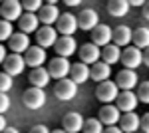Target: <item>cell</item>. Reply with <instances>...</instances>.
<instances>
[{
	"instance_id": "6da1fadb",
	"label": "cell",
	"mask_w": 149,
	"mask_h": 133,
	"mask_svg": "<svg viewBox=\"0 0 149 133\" xmlns=\"http://www.w3.org/2000/svg\"><path fill=\"white\" fill-rule=\"evenodd\" d=\"M117 86H115V81H102V84H97V88H95V97L102 101V103H113L117 100V95H119V91H117Z\"/></svg>"
},
{
	"instance_id": "7a4b0ae2",
	"label": "cell",
	"mask_w": 149,
	"mask_h": 133,
	"mask_svg": "<svg viewBox=\"0 0 149 133\" xmlns=\"http://www.w3.org/2000/svg\"><path fill=\"white\" fill-rule=\"evenodd\" d=\"M22 101H24V105H26L28 109H40V107H44V103H46V93H44V89L30 88V89L24 91Z\"/></svg>"
},
{
	"instance_id": "3957f363",
	"label": "cell",
	"mask_w": 149,
	"mask_h": 133,
	"mask_svg": "<svg viewBox=\"0 0 149 133\" xmlns=\"http://www.w3.org/2000/svg\"><path fill=\"white\" fill-rule=\"evenodd\" d=\"M0 16H2V20L10 24L14 20H20L22 18V4L18 0H4L0 6Z\"/></svg>"
},
{
	"instance_id": "277c9868",
	"label": "cell",
	"mask_w": 149,
	"mask_h": 133,
	"mask_svg": "<svg viewBox=\"0 0 149 133\" xmlns=\"http://www.w3.org/2000/svg\"><path fill=\"white\" fill-rule=\"evenodd\" d=\"M78 16H74L72 12H64L60 14V20L56 22V30L62 36H74V32L78 30Z\"/></svg>"
},
{
	"instance_id": "5b68a950",
	"label": "cell",
	"mask_w": 149,
	"mask_h": 133,
	"mask_svg": "<svg viewBox=\"0 0 149 133\" xmlns=\"http://www.w3.org/2000/svg\"><path fill=\"white\" fill-rule=\"evenodd\" d=\"M54 93H56L58 100L62 101H70L76 97V93H78V84H74L70 78L66 79H60L56 84V88H54Z\"/></svg>"
},
{
	"instance_id": "8992f818",
	"label": "cell",
	"mask_w": 149,
	"mask_h": 133,
	"mask_svg": "<svg viewBox=\"0 0 149 133\" xmlns=\"http://www.w3.org/2000/svg\"><path fill=\"white\" fill-rule=\"evenodd\" d=\"M113 42V30L107 24H100L97 28L92 30V44H95L97 48H105Z\"/></svg>"
},
{
	"instance_id": "52a82bcc",
	"label": "cell",
	"mask_w": 149,
	"mask_h": 133,
	"mask_svg": "<svg viewBox=\"0 0 149 133\" xmlns=\"http://www.w3.org/2000/svg\"><path fill=\"white\" fill-rule=\"evenodd\" d=\"M121 64L125 66V70H135L143 64V52L135 46H127L121 52Z\"/></svg>"
},
{
	"instance_id": "ba28073f",
	"label": "cell",
	"mask_w": 149,
	"mask_h": 133,
	"mask_svg": "<svg viewBox=\"0 0 149 133\" xmlns=\"http://www.w3.org/2000/svg\"><path fill=\"white\" fill-rule=\"evenodd\" d=\"M70 62L66 58H54L52 62H50V66H48V74H50V78L54 79H66L70 74Z\"/></svg>"
},
{
	"instance_id": "9c48e42d",
	"label": "cell",
	"mask_w": 149,
	"mask_h": 133,
	"mask_svg": "<svg viewBox=\"0 0 149 133\" xmlns=\"http://www.w3.org/2000/svg\"><path fill=\"white\" fill-rule=\"evenodd\" d=\"M78 56H80V62L81 64H86V66H93V64H97L100 62V58H102V50L97 48L95 44H84L78 50Z\"/></svg>"
},
{
	"instance_id": "30bf717a",
	"label": "cell",
	"mask_w": 149,
	"mask_h": 133,
	"mask_svg": "<svg viewBox=\"0 0 149 133\" xmlns=\"http://www.w3.org/2000/svg\"><path fill=\"white\" fill-rule=\"evenodd\" d=\"M36 42L40 48H50V46H56L58 42V30L56 28H52V26H42V28H38V32H36Z\"/></svg>"
},
{
	"instance_id": "8fae6325",
	"label": "cell",
	"mask_w": 149,
	"mask_h": 133,
	"mask_svg": "<svg viewBox=\"0 0 149 133\" xmlns=\"http://www.w3.org/2000/svg\"><path fill=\"white\" fill-rule=\"evenodd\" d=\"M38 20L42 24H46V26H52V24H56L60 20V10H58L56 2L54 0H50L48 4H44L40 12H38Z\"/></svg>"
},
{
	"instance_id": "7c38bea8",
	"label": "cell",
	"mask_w": 149,
	"mask_h": 133,
	"mask_svg": "<svg viewBox=\"0 0 149 133\" xmlns=\"http://www.w3.org/2000/svg\"><path fill=\"white\" fill-rule=\"evenodd\" d=\"M54 50H56L58 58H66V60H68L70 56L78 50V44H76L74 36H62V38H58Z\"/></svg>"
},
{
	"instance_id": "4fadbf2b",
	"label": "cell",
	"mask_w": 149,
	"mask_h": 133,
	"mask_svg": "<svg viewBox=\"0 0 149 133\" xmlns=\"http://www.w3.org/2000/svg\"><path fill=\"white\" fill-rule=\"evenodd\" d=\"M24 68H26V60H24L20 54H10L6 60H4V72L8 74V76H20L24 72Z\"/></svg>"
},
{
	"instance_id": "5bb4252c",
	"label": "cell",
	"mask_w": 149,
	"mask_h": 133,
	"mask_svg": "<svg viewBox=\"0 0 149 133\" xmlns=\"http://www.w3.org/2000/svg\"><path fill=\"white\" fill-rule=\"evenodd\" d=\"M78 26H80L81 30H90L92 32L93 28H97L100 26V16H97V12L92 10V8H86V10L80 12V16H78Z\"/></svg>"
},
{
	"instance_id": "9a60e30c",
	"label": "cell",
	"mask_w": 149,
	"mask_h": 133,
	"mask_svg": "<svg viewBox=\"0 0 149 133\" xmlns=\"http://www.w3.org/2000/svg\"><path fill=\"white\" fill-rule=\"evenodd\" d=\"M24 60H26V66H30L32 70L42 68V64L46 62V50L40 46H30V50L24 54Z\"/></svg>"
},
{
	"instance_id": "2e32d148",
	"label": "cell",
	"mask_w": 149,
	"mask_h": 133,
	"mask_svg": "<svg viewBox=\"0 0 149 133\" xmlns=\"http://www.w3.org/2000/svg\"><path fill=\"white\" fill-rule=\"evenodd\" d=\"M84 117H81L80 113H76V111H72V113H66L64 115V119H62V129L66 133H80L84 129Z\"/></svg>"
},
{
	"instance_id": "e0dca14e",
	"label": "cell",
	"mask_w": 149,
	"mask_h": 133,
	"mask_svg": "<svg viewBox=\"0 0 149 133\" xmlns=\"http://www.w3.org/2000/svg\"><path fill=\"white\" fill-rule=\"evenodd\" d=\"M117 109L123 111V113H131V111H135L137 107V95L133 93V91H119V95H117Z\"/></svg>"
},
{
	"instance_id": "ac0fdd59",
	"label": "cell",
	"mask_w": 149,
	"mask_h": 133,
	"mask_svg": "<svg viewBox=\"0 0 149 133\" xmlns=\"http://www.w3.org/2000/svg\"><path fill=\"white\" fill-rule=\"evenodd\" d=\"M115 86L121 89V91H131V89L137 86V74H135L133 70H121V72L117 74Z\"/></svg>"
},
{
	"instance_id": "d6986e66",
	"label": "cell",
	"mask_w": 149,
	"mask_h": 133,
	"mask_svg": "<svg viewBox=\"0 0 149 133\" xmlns=\"http://www.w3.org/2000/svg\"><path fill=\"white\" fill-rule=\"evenodd\" d=\"M8 46H10L12 54H20V56H22V52L26 54V52L30 50V38H28V34L14 32V34H12V38L8 40Z\"/></svg>"
},
{
	"instance_id": "ffe728a7",
	"label": "cell",
	"mask_w": 149,
	"mask_h": 133,
	"mask_svg": "<svg viewBox=\"0 0 149 133\" xmlns=\"http://www.w3.org/2000/svg\"><path fill=\"white\" fill-rule=\"evenodd\" d=\"M97 119L103 125H107V127H113L115 123H119V119H121V111L117 109V105H103L100 109V117Z\"/></svg>"
},
{
	"instance_id": "44dd1931",
	"label": "cell",
	"mask_w": 149,
	"mask_h": 133,
	"mask_svg": "<svg viewBox=\"0 0 149 133\" xmlns=\"http://www.w3.org/2000/svg\"><path fill=\"white\" fill-rule=\"evenodd\" d=\"M119 129L123 133H137L139 125H141V117H139L135 111H131V113H123L121 115V119H119Z\"/></svg>"
},
{
	"instance_id": "7402d4cb",
	"label": "cell",
	"mask_w": 149,
	"mask_h": 133,
	"mask_svg": "<svg viewBox=\"0 0 149 133\" xmlns=\"http://www.w3.org/2000/svg\"><path fill=\"white\" fill-rule=\"evenodd\" d=\"M111 76V66H107L105 62H97V64H93L90 68V78L95 79L97 84H102V81H107Z\"/></svg>"
},
{
	"instance_id": "603a6c76",
	"label": "cell",
	"mask_w": 149,
	"mask_h": 133,
	"mask_svg": "<svg viewBox=\"0 0 149 133\" xmlns=\"http://www.w3.org/2000/svg\"><path fill=\"white\" fill-rule=\"evenodd\" d=\"M70 79L74 81V84H84V81H88L90 79V68L86 66V64H81V62H78V64H72V68H70Z\"/></svg>"
},
{
	"instance_id": "cb8c5ba5",
	"label": "cell",
	"mask_w": 149,
	"mask_h": 133,
	"mask_svg": "<svg viewBox=\"0 0 149 133\" xmlns=\"http://www.w3.org/2000/svg\"><path fill=\"white\" fill-rule=\"evenodd\" d=\"M28 79H30L32 88L42 89V88H46V86H48V81H50V74H48V70H44V68H36V70L30 72Z\"/></svg>"
},
{
	"instance_id": "d4e9b609",
	"label": "cell",
	"mask_w": 149,
	"mask_h": 133,
	"mask_svg": "<svg viewBox=\"0 0 149 133\" xmlns=\"http://www.w3.org/2000/svg\"><path fill=\"white\" fill-rule=\"evenodd\" d=\"M38 16L36 14H30V12H26L22 14V18L18 20V26H20V32L22 34H30V32H38Z\"/></svg>"
},
{
	"instance_id": "484cf974",
	"label": "cell",
	"mask_w": 149,
	"mask_h": 133,
	"mask_svg": "<svg viewBox=\"0 0 149 133\" xmlns=\"http://www.w3.org/2000/svg\"><path fill=\"white\" fill-rule=\"evenodd\" d=\"M131 38H133V30H131L129 26H117L113 30V44L117 46V48L127 46L131 42Z\"/></svg>"
},
{
	"instance_id": "4316f807",
	"label": "cell",
	"mask_w": 149,
	"mask_h": 133,
	"mask_svg": "<svg viewBox=\"0 0 149 133\" xmlns=\"http://www.w3.org/2000/svg\"><path fill=\"white\" fill-rule=\"evenodd\" d=\"M117 60H121V50L115 44H109L105 48H102V62H105L107 66H111V64H117Z\"/></svg>"
},
{
	"instance_id": "83f0119b",
	"label": "cell",
	"mask_w": 149,
	"mask_h": 133,
	"mask_svg": "<svg viewBox=\"0 0 149 133\" xmlns=\"http://www.w3.org/2000/svg\"><path fill=\"white\" fill-rule=\"evenodd\" d=\"M131 40H133V46L139 48L141 52L147 50L149 48V28H143V26H141L137 30H133V38H131Z\"/></svg>"
},
{
	"instance_id": "f1b7e54d",
	"label": "cell",
	"mask_w": 149,
	"mask_h": 133,
	"mask_svg": "<svg viewBox=\"0 0 149 133\" xmlns=\"http://www.w3.org/2000/svg\"><path fill=\"white\" fill-rule=\"evenodd\" d=\"M107 12L111 16H115V18H121V16H125L129 12V2L127 0H111L107 4Z\"/></svg>"
},
{
	"instance_id": "f546056e",
	"label": "cell",
	"mask_w": 149,
	"mask_h": 133,
	"mask_svg": "<svg viewBox=\"0 0 149 133\" xmlns=\"http://www.w3.org/2000/svg\"><path fill=\"white\" fill-rule=\"evenodd\" d=\"M81 131H84V133H103V123L100 121V119H95V117L86 119L84 129H81Z\"/></svg>"
},
{
	"instance_id": "4dcf8cb0",
	"label": "cell",
	"mask_w": 149,
	"mask_h": 133,
	"mask_svg": "<svg viewBox=\"0 0 149 133\" xmlns=\"http://www.w3.org/2000/svg\"><path fill=\"white\" fill-rule=\"evenodd\" d=\"M14 86V79L12 76H8L6 72H0V93H8Z\"/></svg>"
},
{
	"instance_id": "1f68e13d",
	"label": "cell",
	"mask_w": 149,
	"mask_h": 133,
	"mask_svg": "<svg viewBox=\"0 0 149 133\" xmlns=\"http://www.w3.org/2000/svg\"><path fill=\"white\" fill-rule=\"evenodd\" d=\"M14 30H12V24L6 22V20H0V42H4V40H10Z\"/></svg>"
},
{
	"instance_id": "d6a6232c",
	"label": "cell",
	"mask_w": 149,
	"mask_h": 133,
	"mask_svg": "<svg viewBox=\"0 0 149 133\" xmlns=\"http://www.w3.org/2000/svg\"><path fill=\"white\" fill-rule=\"evenodd\" d=\"M137 100L141 103H149V81H141L137 88Z\"/></svg>"
},
{
	"instance_id": "836d02e7",
	"label": "cell",
	"mask_w": 149,
	"mask_h": 133,
	"mask_svg": "<svg viewBox=\"0 0 149 133\" xmlns=\"http://www.w3.org/2000/svg\"><path fill=\"white\" fill-rule=\"evenodd\" d=\"M42 6H44V4H42L40 0H24V2H22V8H24V10H28L30 14H34L36 10L40 12Z\"/></svg>"
},
{
	"instance_id": "e575fe53",
	"label": "cell",
	"mask_w": 149,
	"mask_h": 133,
	"mask_svg": "<svg viewBox=\"0 0 149 133\" xmlns=\"http://www.w3.org/2000/svg\"><path fill=\"white\" fill-rule=\"evenodd\" d=\"M8 107H10V97L6 93H0V115L4 111H8Z\"/></svg>"
},
{
	"instance_id": "d590c367",
	"label": "cell",
	"mask_w": 149,
	"mask_h": 133,
	"mask_svg": "<svg viewBox=\"0 0 149 133\" xmlns=\"http://www.w3.org/2000/svg\"><path fill=\"white\" fill-rule=\"evenodd\" d=\"M139 129H143V133H149V113H145V115L141 117V125H139Z\"/></svg>"
},
{
	"instance_id": "8d00e7d4",
	"label": "cell",
	"mask_w": 149,
	"mask_h": 133,
	"mask_svg": "<svg viewBox=\"0 0 149 133\" xmlns=\"http://www.w3.org/2000/svg\"><path fill=\"white\" fill-rule=\"evenodd\" d=\"M30 133H52V131L48 129L46 125H34V127L30 129Z\"/></svg>"
},
{
	"instance_id": "74e56055",
	"label": "cell",
	"mask_w": 149,
	"mask_h": 133,
	"mask_svg": "<svg viewBox=\"0 0 149 133\" xmlns=\"http://www.w3.org/2000/svg\"><path fill=\"white\" fill-rule=\"evenodd\" d=\"M8 58V54H6V48L0 44V64H4V60Z\"/></svg>"
},
{
	"instance_id": "f35d334b",
	"label": "cell",
	"mask_w": 149,
	"mask_h": 133,
	"mask_svg": "<svg viewBox=\"0 0 149 133\" xmlns=\"http://www.w3.org/2000/svg\"><path fill=\"white\" fill-rule=\"evenodd\" d=\"M141 14H143V18H145V20H149V2H145V4H143V10H141Z\"/></svg>"
},
{
	"instance_id": "ab89813d",
	"label": "cell",
	"mask_w": 149,
	"mask_h": 133,
	"mask_svg": "<svg viewBox=\"0 0 149 133\" xmlns=\"http://www.w3.org/2000/svg\"><path fill=\"white\" fill-rule=\"evenodd\" d=\"M103 133H123V131H121V129H117V127L113 125V127H107V129H103Z\"/></svg>"
},
{
	"instance_id": "60d3db41",
	"label": "cell",
	"mask_w": 149,
	"mask_h": 133,
	"mask_svg": "<svg viewBox=\"0 0 149 133\" xmlns=\"http://www.w3.org/2000/svg\"><path fill=\"white\" fill-rule=\"evenodd\" d=\"M143 4L145 2H141V0H131L129 2V6H137V8H143Z\"/></svg>"
},
{
	"instance_id": "b9f144b4",
	"label": "cell",
	"mask_w": 149,
	"mask_h": 133,
	"mask_svg": "<svg viewBox=\"0 0 149 133\" xmlns=\"http://www.w3.org/2000/svg\"><path fill=\"white\" fill-rule=\"evenodd\" d=\"M143 64L149 66V48H147V50H143Z\"/></svg>"
},
{
	"instance_id": "7bdbcfd3",
	"label": "cell",
	"mask_w": 149,
	"mask_h": 133,
	"mask_svg": "<svg viewBox=\"0 0 149 133\" xmlns=\"http://www.w3.org/2000/svg\"><path fill=\"white\" fill-rule=\"evenodd\" d=\"M4 129H6V119H4V117L0 115V133L4 131Z\"/></svg>"
},
{
	"instance_id": "ee69618b",
	"label": "cell",
	"mask_w": 149,
	"mask_h": 133,
	"mask_svg": "<svg viewBox=\"0 0 149 133\" xmlns=\"http://www.w3.org/2000/svg\"><path fill=\"white\" fill-rule=\"evenodd\" d=\"M66 4H68L70 8H74V6H78L80 2H78V0H66Z\"/></svg>"
},
{
	"instance_id": "f6af8a7d",
	"label": "cell",
	"mask_w": 149,
	"mask_h": 133,
	"mask_svg": "<svg viewBox=\"0 0 149 133\" xmlns=\"http://www.w3.org/2000/svg\"><path fill=\"white\" fill-rule=\"evenodd\" d=\"M2 133H20V131H18L16 127H6V129H4Z\"/></svg>"
},
{
	"instance_id": "bcb514c9",
	"label": "cell",
	"mask_w": 149,
	"mask_h": 133,
	"mask_svg": "<svg viewBox=\"0 0 149 133\" xmlns=\"http://www.w3.org/2000/svg\"><path fill=\"white\" fill-rule=\"evenodd\" d=\"M52 133H66L64 129H56V131H52Z\"/></svg>"
}]
</instances>
